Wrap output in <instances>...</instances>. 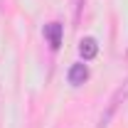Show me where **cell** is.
<instances>
[{"label": "cell", "instance_id": "cell-1", "mask_svg": "<svg viewBox=\"0 0 128 128\" xmlns=\"http://www.w3.org/2000/svg\"><path fill=\"white\" fill-rule=\"evenodd\" d=\"M128 98V81L123 84V86H118V91L111 96V101H108V108H106V113H104V118H101V128L108 126V121L113 118V113H116V108L121 106V101H126Z\"/></svg>", "mask_w": 128, "mask_h": 128}, {"label": "cell", "instance_id": "cell-2", "mask_svg": "<svg viewBox=\"0 0 128 128\" xmlns=\"http://www.w3.org/2000/svg\"><path fill=\"white\" fill-rule=\"evenodd\" d=\"M62 32H64V27L59 25V22H49V25H44V37L49 40V47H52V49L62 47Z\"/></svg>", "mask_w": 128, "mask_h": 128}, {"label": "cell", "instance_id": "cell-3", "mask_svg": "<svg viewBox=\"0 0 128 128\" xmlns=\"http://www.w3.org/2000/svg\"><path fill=\"white\" fill-rule=\"evenodd\" d=\"M66 76H69V84L79 86V84H84V81L89 79V69H86V64H72Z\"/></svg>", "mask_w": 128, "mask_h": 128}, {"label": "cell", "instance_id": "cell-4", "mask_svg": "<svg viewBox=\"0 0 128 128\" xmlns=\"http://www.w3.org/2000/svg\"><path fill=\"white\" fill-rule=\"evenodd\" d=\"M79 54L84 57V59H94L96 54H98V44H96L94 37H84L79 42Z\"/></svg>", "mask_w": 128, "mask_h": 128}]
</instances>
